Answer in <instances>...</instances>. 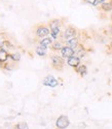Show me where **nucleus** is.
<instances>
[{
  "label": "nucleus",
  "mask_w": 112,
  "mask_h": 129,
  "mask_svg": "<svg viewBox=\"0 0 112 129\" xmlns=\"http://www.w3.org/2000/svg\"><path fill=\"white\" fill-rule=\"evenodd\" d=\"M61 34V28H55V29H51L50 30V37L53 40H57L59 38Z\"/></svg>",
  "instance_id": "16"
},
{
  "label": "nucleus",
  "mask_w": 112,
  "mask_h": 129,
  "mask_svg": "<svg viewBox=\"0 0 112 129\" xmlns=\"http://www.w3.org/2000/svg\"><path fill=\"white\" fill-rule=\"evenodd\" d=\"M35 34L40 39L41 38H44V37H47L50 34V29L46 25L40 24V25L36 26V28H35Z\"/></svg>",
  "instance_id": "2"
},
{
  "label": "nucleus",
  "mask_w": 112,
  "mask_h": 129,
  "mask_svg": "<svg viewBox=\"0 0 112 129\" xmlns=\"http://www.w3.org/2000/svg\"><path fill=\"white\" fill-rule=\"evenodd\" d=\"M103 3H105V0H97L95 6H97V5H99V4H103Z\"/></svg>",
  "instance_id": "23"
},
{
  "label": "nucleus",
  "mask_w": 112,
  "mask_h": 129,
  "mask_svg": "<svg viewBox=\"0 0 112 129\" xmlns=\"http://www.w3.org/2000/svg\"><path fill=\"white\" fill-rule=\"evenodd\" d=\"M61 25H62V22L59 19H53V20H51L48 22V27H49L50 30L55 29V28H61Z\"/></svg>",
  "instance_id": "13"
},
{
  "label": "nucleus",
  "mask_w": 112,
  "mask_h": 129,
  "mask_svg": "<svg viewBox=\"0 0 112 129\" xmlns=\"http://www.w3.org/2000/svg\"><path fill=\"white\" fill-rule=\"evenodd\" d=\"M15 129H29V125L26 122H19L16 125H14Z\"/></svg>",
  "instance_id": "18"
},
{
  "label": "nucleus",
  "mask_w": 112,
  "mask_h": 129,
  "mask_svg": "<svg viewBox=\"0 0 112 129\" xmlns=\"http://www.w3.org/2000/svg\"><path fill=\"white\" fill-rule=\"evenodd\" d=\"M4 48H6L7 50H9V49H14L15 47H14V45L12 44V42H9L8 40H3V49Z\"/></svg>",
  "instance_id": "21"
},
{
  "label": "nucleus",
  "mask_w": 112,
  "mask_h": 129,
  "mask_svg": "<svg viewBox=\"0 0 112 129\" xmlns=\"http://www.w3.org/2000/svg\"><path fill=\"white\" fill-rule=\"evenodd\" d=\"M96 1L97 0H84V2H86V3H89V4H92V5H96Z\"/></svg>",
  "instance_id": "22"
},
{
  "label": "nucleus",
  "mask_w": 112,
  "mask_h": 129,
  "mask_svg": "<svg viewBox=\"0 0 112 129\" xmlns=\"http://www.w3.org/2000/svg\"><path fill=\"white\" fill-rule=\"evenodd\" d=\"M80 63H81V59L76 57V56H73V57H70L69 59H67V64L73 68L78 67L80 65Z\"/></svg>",
  "instance_id": "7"
},
{
  "label": "nucleus",
  "mask_w": 112,
  "mask_h": 129,
  "mask_svg": "<svg viewBox=\"0 0 112 129\" xmlns=\"http://www.w3.org/2000/svg\"><path fill=\"white\" fill-rule=\"evenodd\" d=\"M60 52H61V57H63L64 59H69L70 57H73L75 55V51L68 46H64Z\"/></svg>",
  "instance_id": "6"
},
{
  "label": "nucleus",
  "mask_w": 112,
  "mask_h": 129,
  "mask_svg": "<svg viewBox=\"0 0 112 129\" xmlns=\"http://www.w3.org/2000/svg\"><path fill=\"white\" fill-rule=\"evenodd\" d=\"M75 71L79 74L80 77H84V76H86V73H87V67H86L85 64H80L79 66L75 68Z\"/></svg>",
  "instance_id": "11"
},
{
  "label": "nucleus",
  "mask_w": 112,
  "mask_h": 129,
  "mask_svg": "<svg viewBox=\"0 0 112 129\" xmlns=\"http://www.w3.org/2000/svg\"><path fill=\"white\" fill-rule=\"evenodd\" d=\"M70 125V120L68 116L61 115L55 120V128L57 129H67Z\"/></svg>",
  "instance_id": "1"
},
{
  "label": "nucleus",
  "mask_w": 112,
  "mask_h": 129,
  "mask_svg": "<svg viewBox=\"0 0 112 129\" xmlns=\"http://www.w3.org/2000/svg\"><path fill=\"white\" fill-rule=\"evenodd\" d=\"M15 63H16V62H14V61H12V60H10V62L6 61V62L3 64L2 68L5 69V70H7V71H12V70L15 68Z\"/></svg>",
  "instance_id": "17"
},
{
  "label": "nucleus",
  "mask_w": 112,
  "mask_h": 129,
  "mask_svg": "<svg viewBox=\"0 0 112 129\" xmlns=\"http://www.w3.org/2000/svg\"><path fill=\"white\" fill-rule=\"evenodd\" d=\"M75 51V55L74 56H76V57H78V58H83L84 56H85V50H84V48L82 47V46H80L79 45V47H78L76 50H74Z\"/></svg>",
  "instance_id": "15"
},
{
  "label": "nucleus",
  "mask_w": 112,
  "mask_h": 129,
  "mask_svg": "<svg viewBox=\"0 0 112 129\" xmlns=\"http://www.w3.org/2000/svg\"><path fill=\"white\" fill-rule=\"evenodd\" d=\"M52 42H53V39L49 36L47 37H44V38H41L39 40V46H42V47H45V48H48L52 45Z\"/></svg>",
  "instance_id": "10"
},
{
  "label": "nucleus",
  "mask_w": 112,
  "mask_h": 129,
  "mask_svg": "<svg viewBox=\"0 0 112 129\" xmlns=\"http://www.w3.org/2000/svg\"><path fill=\"white\" fill-rule=\"evenodd\" d=\"M35 53L37 54L38 56H40V57H44V56L47 55V48L38 45L36 47V49H35Z\"/></svg>",
  "instance_id": "12"
},
{
  "label": "nucleus",
  "mask_w": 112,
  "mask_h": 129,
  "mask_svg": "<svg viewBox=\"0 0 112 129\" xmlns=\"http://www.w3.org/2000/svg\"><path fill=\"white\" fill-rule=\"evenodd\" d=\"M65 65V60L63 57L59 55H52L51 56V66L52 68L57 70H62Z\"/></svg>",
  "instance_id": "3"
},
{
  "label": "nucleus",
  "mask_w": 112,
  "mask_h": 129,
  "mask_svg": "<svg viewBox=\"0 0 112 129\" xmlns=\"http://www.w3.org/2000/svg\"><path fill=\"white\" fill-rule=\"evenodd\" d=\"M101 9L104 10V12H110V10H112V4L111 2L109 3H103V4H101Z\"/></svg>",
  "instance_id": "20"
},
{
  "label": "nucleus",
  "mask_w": 112,
  "mask_h": 129,
  "mask_svg": "<svg viewBox=\"0 0 112 129\" xmlns=\"http://www.w3.org/2000/svg\"><path fill=\"white\" fill-rule=\"evenodd\" d=\"M76 35H77V30L73 26H69L64 30L63 34H62V38L64 41H67L73 37H76Z\"/></svg>",
  "instance_id": "4"
},
{
  "label": "nucleus",
  "mask_w": 112,
  "mask_h": 129,
  "mask_svg": "<svg viewBox=\"0 0 112 129\" xmlns=\"http://www.w3.org/2000/svg\"><path fill=\"white\" fill-rule=\"evenodd\" d=\"M63 42L62 41H59V40H54L52 42V45L50 46V50L53 51V52H59L63 49Z\"/></svg>",
  "instance_id": "14"
},
{
  "label": "nucleus",
  "mask_w": 112,
  "mask_h": 129,
  "mask_svg": "<svg viewBox=\"0 0 112 129\" xmlns=\"http://www.w3.org/2000/svg\"><path fill=\"white\" fill-rule=\"evenodd\" d=\"M9 59L14 62H19L21 60V54L20 53H13L9 54Z\"/></svg>",
  "instance_id": "19"
},
{
  "label": "nucleus",
  "mask_w": 112,
  "mask_h": 129,
  "mask_svg": "<svg viewBox=\"0 0 112 129\" xmlns=\"http://www.w3.org/2000/svg\"><path fill=\"white\" fill-rule=\"evenodd\" d=\"M8 59H9V53L5 49H1L0 50V64L3 65L6 61H8Z\"/></svg>",
  "instance_id": "9"
},
{
  "label": "nucleus",
  "mask_w": 112,
  "mask_h": 129,
  "mask_svg": "<svg viewBox=\"0 0 112 129\" xmlns=\"http://www.w3.org/2000/svg\"><path fill=\"white\" fill-rule=\"evenodd\" d=\"M111 4H112V0H111Z\"/></svg>",
  "instance_id": "24"
},
{
  "label": "nucleus",
  "mask_w": 112,
  "mask_h": 129,
  "mask_svg": "<svg viewBox=\"0 0 112 129\" xmlns=\"http://www.w3.org/2000/svg\"><path fill=\"white\" fill-rule=\"evenodd\" d=\"M65 46H68L71 49L76 50L78 47H79V38L76 36V37H73L69 40H67V41H65Z\"/></svg>",
  "instance_id": "8"
},
{
  "label": "nucleus",
  "mask_w": 112,
  "mask_h": 129,
  "mask_svg": "<svg viewBox=\"0 0 112 129\" xmlns=\"http://www.w3.org/2000/svg\"><path fill=\"white\" fill-rule=\"evenodd\" d=\"M42 84H43V86H46V87H49V88H55L59 85V82L53 76L48 74V76H46L43 79Z\"/></svg>",
  "instance_id": "5"
}]
</instances>
